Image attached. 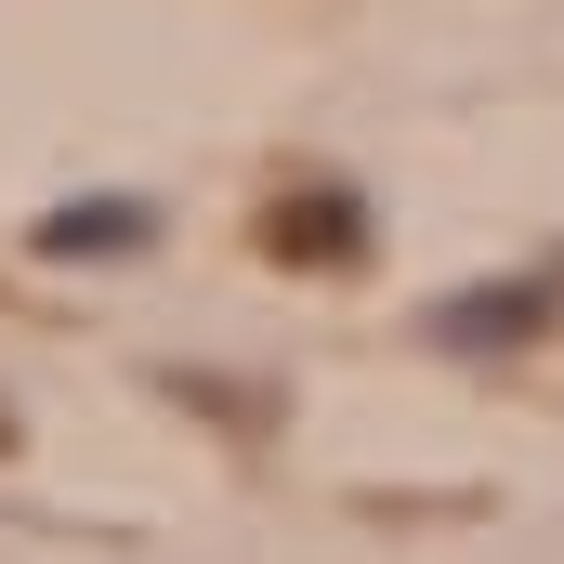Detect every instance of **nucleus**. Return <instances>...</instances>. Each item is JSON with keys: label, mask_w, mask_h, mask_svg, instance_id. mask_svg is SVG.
Returning a JSON list of instances; mask_svg holds the SVG:
<instances>
[{"label": "nucleus", "mask_w": 564, "mask_h": 564, "mask_svg": "<svg viewBox=\"0 0 564 564\" xmlns=\"http://www.w3.org/2000/svg\"><path fill=\"white\" fill-rule=\"evenodd\" d=\"M144 237H158V210H144V197H66V210L40 224V250H53V263H79V250H93V263H119V250H144Z\"/></svg>", "instance_id": "7ed1b4c3"}, {"label": "nucleus", "mask_w": 564, "mask_h": 564, "mask_svg": "<svg viewBox=\"0 0 564 564\" xmlns=\"http://www.w3.org/2000/svg\"><path fill=\"white\" fill-rule=\"evenodd\" d=\"M0 446H13V408H0Z\"/></svg>", "instance_id": "20e7f679"}, {"label": "nucleus", "mask_w": 564, "mask_h": 564, "mask_svg": "<svg viewBox=\"0 0 564 564\" xmlns=\"http://www.w3.org/2000/svg\"><path fill=\"white\" fill-rule=\"evenodd\" d=\"M564 302V276H512V289H446L433 302V341L446 355H499V341H539V315Z\"/></svg>", "instance_id": "f03ea898"}, {"label": "nucleus", "mask_w": 564, "mask_h": 564, "mask_svg": "<svg viewBox=\"0 0 564 564\" xmlns=\"http://www.w3.org/2000/svg\"><path fill=\"white\" fill-rule=\"evenodd\" d=\"M263 250L276 263H368V197L355 184H302L263 210Z\"/></svg>", "instance_id": "f257e3e1"}]
</instances>
